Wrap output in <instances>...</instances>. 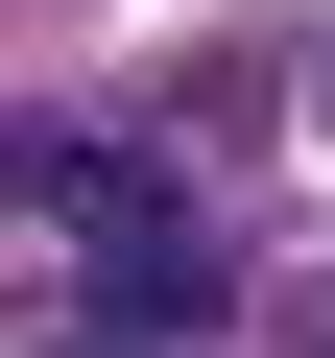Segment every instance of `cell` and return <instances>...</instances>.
I'll list each match as a JSON object with an SVG mask.
<instances>
[{
    "label": "cell",
    "instance_id": "obj_1",
    "mask_svg": "<svg viewBox=\"0 0 335 358\" xmlns=\"http://www.w3.org/2000/svg\"><path fill=\"white\" fill-rule=\"evenodd\" d=\"M72 358H144V334H72Z\"/></svg>",
    "mask_w": 335,
    "mask_h": 358
}]
</instances>
